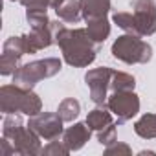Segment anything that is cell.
<instances>
[{"label":"cell","mask_w":156,"mask_h":156,"mask_svg":"<svg viewBox=\"0 0 156 156\" xmlns=\"http://www.w3.org/2000/svg\"><path fill=\"white\" fill-rule=\"evenodd\" d=\"M55 42L59 44L62 57L70 66L85 68V66L92 64L98 57L99 44H96L90 39L87 28L70 30V28L62 26L55 35Z\"/></svg>","instance_id":"obj_1"},{"label":"cell","mask_w":156,"mask_h":156,"mask_svg":"<svg viewBox=\"0 0 156 156\" xmlns=\"http://www.w3.org/2000/svg\"><path fill=\"white\" fill-rule=\"evenodd\" d=\"M2 136L11 140L15 152L20 156H39L42 154V145H41V136L30 129L28 125L24 127L22 118L19 114H6L4 123H2Z\"/></svg>","instance_id":"obj_2"},{"label":"cell","mask_w":156,"mask_h":156,"mask_svg":"<svg viewBox=\"0 0 156 156\" xmlns=\"http://www.w3.org/2000/svg\"><path fill=\"white\" fill-rule=\"evenodd\" d=\"M0 110L4 114H28L37 116L42 112V101L33 92V88H24L20 85H4L0 88Z\"/></svg>","instance_id":"obj_3"},{"label":"cell","mask_w":156,"mask_h":156,"mask_svg":"<svg viewBox=\"0 0 156 156\" xmlns=\"http://www.w3.org/2000/svg\"><path fill=\"white\" fill-rule=\"evenodd\" d=\"M61 68H62V62L57 57H46V59L31 61V62L20 64L17 68V72L13 73V83L20 85L24 88H33L42 79H50V77L57 75L61 72Z\"/></svg>","instance_id":"obj_4"},{"label":"cell","mask_w":156,"mask_h":156,"mask_svg":"<svg viewBox=\"0 0 156 156\" xmlns=\"http://www.w3.org/2000/svg\"><path fill=\"white\" fill-rule=\"evenodd\" d=\"M114 59L125 64H147L152 59V48L149 42L141 41L140 35L125 33L118 37L110 48Z\"/></svg>","instance_id":"obj_5"},{"label":"cell","mask_w":156,"mask_h":156,"mask_svg":"<svg viewBox=\"0 0 156 156\" xmlns=\"http://www.w3.org/2000/svg\"><path fill=\"white\" fill-rule=\"evenodd\" d=\"M114 70L108 66H99L92 68L85 75V83L90 88V99L98 107H107L108 99V90H110V81H112Z\"/></svg>","instance_id":"obj_6"},{"label":"cell","mask_w":156,"mask_h":156,"mask_svg":"<svg viewBox=\"0 0 156 156\" xmlns=\"http://www.w3.org/2000/svg\"><path fill=\"white\" fill-rule=\"evenodd\" d=\"M107 108L116 116L118 125H123L140 112V98L134 90L112 92V96H108L107 99Z\"/></svg>","instance_id":"obj_7"},{"label":"cell","mask_w":156,"mask_h":156,"mask_svg":"<svg viewBox=\"0 0 156 156\" xmlns=\"http://www.w3.org/2000/svg\"><path fill=\"white\" fill-rule=\"evenodd\" d=\"M62 118L57 112H39L37 116H31L28 121V127L33 129L42 140L51 141L62 136L64 129H62Z\"/></svg>","instance_id":"obj_8"},{"label":"cell","mask_w":156,"mask_h":156,"mask_svg":"<svg viewBox=\"0 0 156 156\" xmlns=\"http://www.w3.org/2000/svg\"><path fill=\"white\" fill-rule=\"evenodd\" d=\"M132 17L140 37H149L156 33V2L154 0H134Z\"/></svg>","instance_id":"obj_9"},{"label":"cell","mask_w":156,"mask_h":156,"mask_svg":"<svg viewBox=\"0 0 156 156\" xmlns=\"http://www.w3.org/2000/svg\"><path fill=\"white\" fill-rule=\"evenodd\" d=\"M90 136H92V129L87 125V121L85 123H73L72 127H68L62 132V140L72 152L83 149L87 145V141L90 140Z\"/></svg>","instance_id":"obj_10"},{"label":"cell","mask_w":156,"mask_h":156,"mask_svg":"<svg viewBox=\"0 0 156 156\" xmlns=\"http://www.w3.org/2000/svg\"><path fill=\"white\" fill-rule=\"evenodd\" d=\"M79 4L85 20L103 19L110 11V0H79Z\"/></svg>","instance_id":"obj_11"},{"label":"cell","mask_w":156,"mask_h":156,"mask_svg":"<svg viewBox=\"0 0 156 156\" xmlns=\"http://www.w3.org/2000/svg\"><path fill=\"white\" fill-rule=\"evenodd\" d=\"M55 13L59 20H62L64 24H77L83 19L79 0H64L59 8H55Z\"/></svg>","instance_id":"obj_12"},{"label":"cell","mask_w":156,"mask_h":156,"mask_svg":"<svg viewBox=\"0 0 156 156\" xmlns=\"http://www.w3.org/2000/svg\"><path fill=\"white\" fill-rule=\"evenodd\" d=\"M87 31L90 35V39L96 42V44H103L108 35H110V22L107 17L103 19H92V20H87Z\"/></svg>","instance_id":"obj_13"},{"label":"cell","mask_w":156,"mask_h":156,"mask_svg":"<svg viewBox=\"0 0 156 156\" xmlns=\"http://www.w3.org/2000/svg\"><path fill=\"white\" fill-rule=\"evenodd\" d=\"M112 116H114V114H112L108 108L98 107V108H94V110L88 112V116H87V125H88L92 130L99 132V130H103V129H107L108 125L114 123Z\"/></svg>","instance_id":"obj_14"},{"label":"cell","mask_w":156,"mask_h":156,"mask_svg":"<svg viewBox=\"0 0 156 156\" xmlns=\"http://www.w3.org/2000/svg\"><path fill=\"white\" fill-rule=\"evenodd\" d=\"M134 132L143 140L156 138V114H143L134 123Z\"/></svg>","instance_id":"obj_15"},{"label":"cell","mask_w":156,"mask_h":156,"mask_svg":"<svg viewBox=\"0 0 156 156\" xmlns=\"http://www.w3.org/2000/svg\"><path fill=\"white\" fill-rule=\"evenodd\" d=\"M79 112H81V103L77 101V99H73V98L62 99V101L59 103V108H57V114H59V116L62 118V121H66V123L73 121L77 116H79Z\"/></svg>","instance_id":"obj_16"},{"label":"cell","mask_w":156,"mask_h":156,"mask_svg":"<svg viewBox=\"0 0 156 156\" xmlns=\"http://www.w3.org/2000/svg\"><path fill=\"white\" fill-rule=\"evenodd\" d=\"M136 87V79L127 73V72H116L112 73V81H110V90L112 92H127V90H134Z\"/></svg>","instance_id":"obj_17"},{"label":"cell","mask_w":156,"mask_h":156,"mask_svg":"<svg viewBox=\"0 0 156 156\" xmlns=\"http://www.w3.org/2000/svg\"><path fill=\"white\" fill-rule=\"evenodd\" d=\"M112 22L118 24V28H121L125 33L138 35V28H136V22H134L132 13H129V11H116L112 15Z\"/></svg>","instance_id":"obj_18"},{"label":"cell","mask_w":156,"mask_h":156,"mask_svg":"<svg viewBox=\"0 0 156 156\" xmlns=\"http://www.w3.org/2000/svg\"><path fill=\"white\" fill-rule=\"evenodd\" d=\"M20 59L9 51H2V57H0V73L2 75H13L17 72V68L20 66Z\"/></svg>","instance_id":"obj_19"},{"label":"cell","mask_w":156,"mask_h":156,"mask_svg":"<svg viewBox=\"0 0 156 156\" xmlns=\"http://www.w3.org/2000/svg\"><path fill=\"white\" fill-rule=\"evenodd\" d=\"M2 51H9V53H13V55H17V57H24V55L28 53L24 35L6 39V42H4V46H2Z\"/></svg>","instance_id":"obj_20"},{"label":"cell","mask_w":156,"mask_h":156,"mask_svg":"<svg viewBox=\"0 0 156 156\" xmlns=\"http://www.w3.org/2000/svg\"><path fill=\"white\" fill-rule=\"evenodd\" d=\"M70 152L72 151L68 149V145L64 143V140L59 141V138L51 140L46 147H42V154H46V156H68Z\"/></svg>","instance_id":"obj_21"},{"label":"cell","mask_w":156,"mask_h":156,"mask_svg":"<svg viewBox=\"0 0 156 156\" xmlns=\"http://www.w3.org/2000/svg\"><path fill=\"white\" fill-rule=\"evenodd\" d=\"M112 154H118V156H130L132 154V149L123 143V141H114L110 145H107L105 149V156H112Z\"/></svg>","instance_id":"obj_22"},{"label":"cell","mask_w":156,"mask_h":156,"mask_svg":"<svg viewBox=\"0 0 156 156\" xmlns=\"http://www.w3.org/2000/svg\"><path fill=\"white\" fill-rule=\"evenodd\" d=\"M116 138H118V134H116V123H112V125H108L107 129H103V130L98 132V141H99L101 145H105V147L110 145V143H114Z\"/></svg>","instance_id":"obj_23"},{"label":"cell","mask_w":156,"mask_h":156,"mask_svg":"<svg viewBox=\"0 0 156 156\" xmlns=\"http://www.w3.org/2000/svg\"><path fill=\"white\" fill-rule=\"evenodd\" d=\"M26 9H46L50 8V0H19Z\"/></svg>","instance_id":"obj_24"},{"label":"cell","mask_w":156,"mask_h":156,"mask_svg":"<svg viewBox=\"0 0 156 156\" xmlns=\"http://www.w3.org/2000/svg\"><path fill=\"white\" fill-rule=\"evenodd\" d=\"M0 145H2V156L17 154V152H15V147H13V143H11V140H8V138L2 136V141H0Z\"/></svg>","instance_id":"obj_25"},{"label":"cell","mask_w":156,"mask_h":156,"mask_svg":"<svg viewBox=\"0 0 156 156\" xmlns=\"http://www.w3.org/2000/svg\"><path fill=\"white\" fill-rule=\"evenodd\" d=\"M62 2H64V0H50V8H53V9H55V8H59Z\"/></svg>","instance_id":"obj_26"},{"label":"cell","mask_w":156,"mask_h":156,"mask_svg":"<svg viewBox=\"0 0 156 156\" xmlns=\"http://www.w3.org/2000/svg\"><path fill=\"white\" fill-rule=\"evenodd\" d=\"M143 154H156V152H154V151H141L140 156H143Z\"/></svg>","instance_id":"obj_27"},{"label":"cell","mask_w":156,"mask_h":156,"mask_svg":"<svg viewBox=\"0 0 156 156\" xmlns=\"http://www.w3.org/2000/svg\"><path fill=\"white\" fill-rule=\"evenodd\" d=\"M11 2H15V0H11ZM17 2H19V0H17Z\"/></svg>","instance_id":"obj_28"}]
</instances>
